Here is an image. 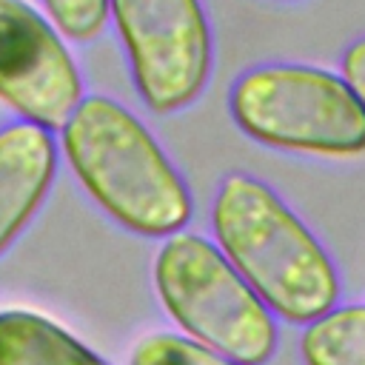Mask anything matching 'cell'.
<instances>
[{
  "label": "cell",
  "mask_w": 365,
  "mask_h": 365,
  "mask_svg": "<svg viewBox=\"0 0 365 365\" xmlns=\"http://www.w3.org/2000/svg\"><path fill=\"white\" fill-rule=\"evenodd\" d=\"M83 97V74L57 26L26 0H0V100L57 134Z\"/></svg>",
  "instance_id": "cell-6"
},
{
  "label": "cell",
  "mask_w": 365,
  "mask_h": 365,
  "mask_svg": "<svg viewBox=\"0 0 365 365\" xmlns=\"http://www.w3.org/2000/svg\"><path fill=\"white\" fill-rule=\"evenodd\" d=\"M154 288L185 336L237 365H265L277 351L274 314L217 242L177 231L154 257Z\"/></svg>",
  "instance_id": "cell-3"
},
{
  "label": "cell",
  "mask_w": 365,
  "mask_h": 365,
  "mask_svg": "<svg viewBox=\"0 0 365 365\" xmlns=\"http://www.w3.org/2000/svg\"><path fill=\"white\" fill-rule=\"evenodd\" d=\"M0 365H108L43 314L0 311Z\"/></svg>",
  "instance_id": "cell-8"
},
{
  "label": "cell",
  "mask_w": 365,
  "mask_h": 365,
  "mask_svg": "<svg viewBox=\"0 0 365 365\" xmlns=\"http://www.w3.org/2000/svg\"><path fill=\"white\" fill-rule=\"evenodd\" d=\"M342 77L365 106V37L354 40L342 54Z\"/></svg>",
  "instance_id": "cell-12"
},
{
  "label": "cell",
  "mask_w": 365,
  "mask_h": 365,
  "mask_svg": "<svg viewBox=\"0 0 365 365\" xmlns=\"http://www.w3.org/2000/svg\"><path fill=\"white\" fill-rule=\"evenodd\" d=\"M299 354L305 365H365V305L331 308L308 322Z\"/></svg>",
  "instance_id": "cell-9"
},
{
  "label": "cell",
  "mask_w": 365,
  "mask_h": 365,
  "mask_svg": "<svg viewBox=\"0 0 365 365\" xmlns=\"http://www.w3.org/2000/svg\"><path fill=\"white\" fill-rule=\"evenodd\" d=\"M46 17L66 40L88 43L108 23V0H43Z\"/></svg>",
  "instance_id": "cell-11"
},
{
  "label": "cell",
  "mask_w": 365,
  "mask_h": 365,
  "mask_svg": "<svg viewBox=\"0 0 365 365\" xmlns=\"http://www.w3.org/2000/svg\"><path fill=\"white\" fill-rule=\"evenodd\" d=\"M131 365H237L182 334H151L137 342Z\"/></svg>",
  "instance_id": "cell-10"
},
{
  "label": "cell",
  "mask_w": 365,
  "mask_h": 365,
  "mask_svg": "<svg viewBox=\"0 0 365 365\" xmlns=\"http://www.w3.org/2000/svg\"><path fill=\"white\" fill-rule=\"evenodd\" d=\"M228 111L251 140L322 157L365 154V106L342 74L265 63L242 71L228 91Z\"/></svg>",
  "instance_id": "cell-4"
},
{
  "label": "cell",
  "mask_w": 365,
  "mask_h": 365,
  "mask_svg": "<svg viewBox=\"0 0 365 365\" xmlns=\"http://www.w3.org/2000/svg\"><path fill=\"white\" fill-rule=\"evenodd\" d=\"M211 228L220 251L271 314L308 325L334 308L339 274L328 251L262 180L222 177Z\"/></svg>",
  "instance_id": "cell-2"
},
{
  "label": "cell",
  "mask_w": 365,
  "mask_h": 365,
  "mask_svg": "<svg viewBox=\"0 0 365 365\" xmlns=\"http://www.w3.org/2000/svg\"><path fill=\"white\" fill-rule=\"evenodd\" d=\"M57 145L83 191L125 231L171 237L191 220L182 174L123 103L86 94L57 131Z\"/></svg>",
  "instance_id": "cell-1"
},
{
  "label": "cell",
  "mask_w": 365,
  "mask_h": 365,
  "mask_svg": "<svg viewBox=\"0 0 365 365\" xmlns=\"http://www.w3.org/2000/svg\"><path fill=\"white\" fill-rule=\"evenodd\" d=\"M57 157L60 145L54 131L20 117L0 125V257L48 197Z\"/></svg>",
  "instance_id": "cell-7"
},
{
  "label": "cell",
  "mask_w": 365,
  "mask_h": 365,
  "mask_svg": "<svg viewBox=\"0 0 365 365\" xmlns=\"http://www.w3.org/2000/svg\"><path fill=\"white\" fill-rule=\"evenodd\" d=\"M131 83L154 114L191 106L211 77V26L202 0H108Z\"/></svg>",
  "instance_id": "cell-5"
}]
</instances>
